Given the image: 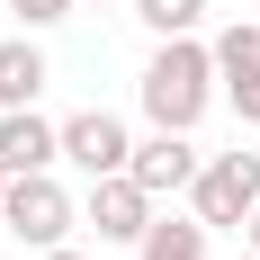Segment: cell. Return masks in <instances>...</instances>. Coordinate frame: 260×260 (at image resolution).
Here are the masks:
<instances>
[{
    "label": "cell",
    "instance_id": "obj_1",
    "mask_svg": "<svg viewBox=\"0 0 260 260\" xmlns=\"http://www.w3.org/2000/svg\"><path fill=\"white\" fill-rule=\"evenodd\" d=\"M135 90H144V117H153V126L198 135V117L215 108V45H198V36H161Z\"/></svg>",
    "mask_w": 260,
    "mask_h": 260
},
{
    "label": "cell",
    "instance_id": "obj_2",
    "mask_svg": "<svg viewBox=\"0 0 260 260\" xmlns=\"http://www.w3.org/2000/svg\"><path fill=\"white\" fill-rule=\"evenodd\" d=\"M81 224V198L54 171H9V188H0V234H18L27 251H54V242H72Z\"/></svg>",
    "mask_w": 260,
    "mask_h": 260
},
{
    "label": "cell",
    "instance_id": "obj_3",
    "mask_svg": "<svg viewBox=\"0 0 260 260\" xmlns=\"http://www.w3.org/2000/svg\"><path fill=\"white\" fill-rule=\"evenodd\" d=\"M251 207H260V153H207L198 161V180H188V215L198 224H215V234L234 224L242 234Z\"/></svg>",
    "mask_w": 260,
    "mask_h": 260
},
{
    "label": "cell",
    "instance_id": "obj_4",
    "mask_svg": "<svg viewBox=\"0 0 260 260\" xmlns=\"http://www.w3.org/2000/svg\"><path fill=\"white\" fill-rule=\"evenodd\" d=\"M81 224L99 242H144V224H153V188L135 180V171H108V180H90V198H81Z\"/></svg>",
    "mask_w": 260,
    "mask_h": 260
},
{
    "label": "cell",
    "instance_id": "obj_5",
    "mask_svg": "<svg viewBox=\"0 0 260 260\" xmlns=\"http://www.w3.org/2000/svg\"><path fill=\"white\" fill-rule=\"evenodd\" d=\"M63 161H72L81 180H108V171H126V161H135L126 117H108V108H81V117H63Z\"/></svg>",
    "mask_w": 260,
    "mask_h": 260
},
{
    "label": "cell",
    "instance_id": "obj_6",
    "mask_svg": "<svg viewBox=\"0 0 260 260\" xmlns=\"http://www.w3.org/2000/svg\"><path fill=\"white\" fill-rule=\"evenodd\" d=\"M215 90L242 126H260V18H234L215 36Z\"/></svg>",
    "mask_w": 260,
    "mask_h": 260
},
{
    "label": "cell",
    "instance_id": "obj_7",
    "mask_svg": "<svg viewBox=\"0 0 260 260\" xmlns=\"http://www.w3.org/2000/svg\"><path fill=\"white\" fill-rule=\"evenodd\" d=\"M198 161H207V153H198V144H188L180 126H153L144 144H135V161H126V171H135L144 188H153V198H180V188L198 180Z\"/></svg>",
    "mask_w": 260,
    "mask_h": 260
},
{
    "label": "cell",
    "instance_id": "obj_8",
    "mask_svg": "<svg viewBox=\"0 0 260 260\" xmlns=\"http://www.w3.org/2000/svg\"><path fill=\"white\" fill-rule=\"evenodd\" d=\"M0 161H9V171H54V161H63V126L36 117V108H9V117H0Z\"/></svg>",
    "mask_w": 260,
    "mask_h": 260
},
{
    "label": "cell",
    "instance_id": "obj_9",
    "mask_svg": "<svg viewBox=\"0 0 260 260\" xmlns=\"http://www.w3.org/2000/svg\"><path fill=\"white\" fill-rule=\"evenodd\" d=\"M45 81H54V63H45L36 36H9V45H0V108H36Z\"/></svg>",
    "mask_w": 260,
    "mask_h": 260
},
{
    "label": "cell",
    "instance_id": "obj_10",
    "mask_svg": "<svg viewBox=\"0 0 260 260\" xmlns=\"http://www.w3.org/2000/svg\"><path fill=\"white\" fill-rule=\"evenodd\" d=\"M207 234L215 224H198V215H153L144 242H135V260H207Z\"/></svg>",
    "mask_w": 260,
    "mask_h": 260
},
{
    "label": "cell",
    "instance_id": "obj_11",
    "mask_svg": "<svg viewBox=\"0 0 260 260\" xmlns=\"http://www.w3.org/2000/svg\"><path fill=\"white\" fill-rule=\"evenodd\" d=\"M135 18L153 27V36H198L207 27V0H135Z\"/></svg>",
    "mask_w": 260,
    "mask_h": 260
},
{
    "label": "cell",
    "instance_id": "obj_12",
    "mask_svg": "<svg viewBox=\"0 0 260 260\" xmlns=\"http://www.w3.org/2000/svg\"><path fill=\"white\" fill-rule=\"evenodd\" d=\"M9 18H27V27H54V18H72V0H0Z\"/></svg>",
    "mask_w": 260,
    "mask_h": 260
},
{
    "label": "cell",
    "instance_id": "obj_13",
    "mask_svg": "<svg viewBox=\"0 0 260 260\" xmlns=\"http://www.w3.org/2000/svg\"><path fill=\"white\" fill-rule=\"evenodd\" d=\"M242 242H251V251H260V207H251V215H242Z\"/></svg>",
    "mask_w": 260,
    "mask_h": 260
},
{
    "label": "cell",
    "instance_id": "obj_14",
    "mask_svg": "<svg viewBox=\"0 0 260 260\" xmlns=\"http://www.w3.org/2000/svg\"><path fill=\"white\" fill-rule=\"evenodd\" d=\"M36 260H81V251H72V242H54V251H36Z\"/></svg>",
    "mask_w": 260,
    "mask_h": 260
},
{
    "label": "cell",
    "instance_id": "obj_15",
    "mask_svg": "<svg viewBox=\"0 0 260 260\" xmlns=\"http://www.w3.org/2000/svg\"><path fill=\"white\" fill-rule=\"evenodd\" d=\"M234 260H260V251H251V242H242V251H234Z\"/></svg>",
    "mask_w": 260,
    "mask_h": 260
},
{
    "label": "cell",
    "instance_id": "obj_16",
    "mask_svg": "<svg viewBox=\"0 0 260 260\" xmlns=\"http://www.w3.org/2000/svg\"><path fill=\"white\" fill-rule=\"evenodd\" d=\"M0 188H9V161H0Z\"/></svg>",
    "mask_w": 260,
    "mask_h": 260
}]
</instances>
